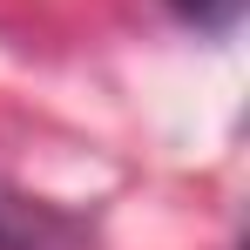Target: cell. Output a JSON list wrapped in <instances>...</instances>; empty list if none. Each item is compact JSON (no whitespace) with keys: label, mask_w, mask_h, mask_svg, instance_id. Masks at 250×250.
Listing matches in <instances>:
<instances>
[{"label":"cell","mask_w":250,"mask_h":250,"mask_svg":"<svg viewBox=\"0 0 250 250\" xmlns=\"http://www.w3.org/2000/svg\"><path fill=\"white\" fill-rule=\"evenodd\" d=\"M0 250H82V230L61 209L0 189Z\"/></svg>","instance_id":"1"},{"label":"cell","mask_w":250,"mask_h":250,"mask_svg":"<svg viewBox=\"0 0 250 250\" xmlns=\"http://www.w3.org/2000/svg\"><path fill=\"white\" fill-rule=\"evenodd\" d=\"M183 21H196V27H209V34H230L237 27V14H244V0H169Z\"/></svg>","instance_id":"2"}]
</instances>
